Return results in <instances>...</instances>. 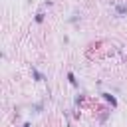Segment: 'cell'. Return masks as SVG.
Returning a JSON list of instances; mask_svg holds the SVG:
<instances>
[{"label":"cell","mask_w":127,"mask_h":127,"mask_svg":"<svg viewBox=\"0 0 127 127\" xmlns=\"http://www.w3.org/2000/svg\"><path fill=\"white\" fill-rule=\"evenodd\" d=\"M101 95H103V99H105V101H109V103H111L113 107H117V99H115V97H113L111 93H101Z\"/></svg>","instance_id":"cell-1"},{"label":"cell","mask_w":127,"mask_h":127,"mask_svg":"<svg viewBox=\"0 0 127 127\" xmlns=\"http://www.w3.org/2000/svg\"><path fill=\"white\" fill-rule=\"evenodd\" d=\"M32 75H34V77H36L38 81H42V79H44V75H42V73H40V71H38L36 67H32Z\"/></svg>","instance_id":"cell-2"},{"label":"cell","mask_w":127,"mask_h":127,"mask_svg":"<svg viewBox=\"0 0 127 127\" xmlns=\"http://www.w3.org/2000/svg\"><path fill=\"white\" fill-rule=\"evenodd\" d=\"M67 79H69V83H71V85H77V81H75V75H73L71 71H67Z\"/></svg>","instance_id":"cell-3"},{"label":"cell","mask_w":127,"mask_h":127,"mask_svg":"<svg viewBox=\"0 0 127 127\" xmlns=\"http://www.w3.org/2000/svg\"><path fill=\"white\" fill-rule=\"evenodd\" d=\"M117 14H127V6H117Z\"/></svg>","instance_id":"cell-4"},{"label":"cell","mask_w":127,"mask_h":127,"mask_svg":"<svg viewBox=\"0 0 127 127\" xmlns=\"http://www.w3.org/2000/svg\"><path fill=\"white\" fill-rule=\"evenodd\" d=\"M36 22H44V12H38L36 14Z\"/></svg>","instance_id":"cell-5"},{"label":"cell","mask_w":127,"mask_h":127,"mask_svg":"<svg viewBox=\"0 0 127 127\" xmlns=\"http://www.w3.org/2000/svg\"><path fill=\"white\" fill-rule=\"evenodd\" d=\"M22 127H30V123H24V125H22Z\"/></svg>","instance_id":"cell-6"}]
</instances>
